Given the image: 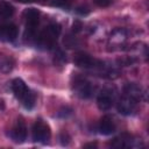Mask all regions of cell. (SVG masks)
Listing matches in <instances>:
<instances>
[{
  "mask_svg": "<svg viewBox=\"0 0 149 149\" xmlns=\"http://www.w3.org/2000/svg\"><path fill=\"white\" fill-rule=\"evenodd\" d=\"M73 63L80 69L85 70H93V69H100L102 70L105 68L104 63L95 59L93 56L85 51H77L73 56Z\"/></svg>",
  "mask_w": 149,
  "mask_h": 149,
  "instance_id": "cell-5",
  "label": "cell"
},
{
  "mask_svg": "<svg viewBox=\"0 0 149 149\" xmlns=\"http://www.w3.org/2000/svg\"><path fill=\"white\" fill-rule=\"evenodd\" d=\"M13 14H14L13 5L7 1H1L0 2V17L8 19V17H12Z\"/></svg>",
  "mask_w": 149,
  "mask_h": 149,
  "instance_id": "cell-13",
  "label": "cell"
},
{
  "mask_svg": "<svg viewBox=\"0 0 149 149\" xmlns=\"http://www.w3.org/2000/svg\"><path fill=\"white\" fill-rule=\"evenodd\" d=\"M78 14H80V15H86V14H88V8L87 7H78L77 8V10H76Z\"/></svg>",
  "mask_w": 149,
  "mask_h": 149,
  "instance_id": "cell-20",
  "label": "cell"
},
{
  "mask_svg": "<svg viewBox=\"0 0 149 149\" xmlns=\"http://www.w3.org/2000/svg\"><path fill=\"white\" fill-rule=\"evenodd\" d=\"M98 130L101 135H112L115 132V123L111 115H104L98 126Z\"/></svg>",
  "mask_w": 149,
  "mask_h": 149,
  "instance_id": "cell-12",
  "label": "cell"
},
{
  "mask_svg": "<svg viewBox=\"0 0 149 149\" xmlns=\"http://www.w3.org/2000/svg\"><path fill=\"white\" fill-rule=\"evenodd\" d=\"M52 6L55 7H59V8H69L71 5V0H55L52 3Z\"/></svg>",
  "mask_w": 149,
  "mask_h": 149,
  "instance_id": "cell-17",
  "label": "cell"
},
{
  "mask_svg": "<svg viewBox=\"0 0 149 149\" xmlns=\"http://www.w3.org/2000/svg\"><path fill=\"white\" fill-rule=\"evenodd\" d=\"M115 102V88L112 86H105L100 90L97 97V106L100 111H109Z\"/></svg>",
  "mask_w": 149,
  "mask_h": 149,
  "instance_id": "cell-7",
  "label": "cell"
},
{
  "mask_svg": "<svg viewBox=\"0 0 149 149\" xmlns=\"http://www.w3.org/2000/svg\"><path fill=\"white\" fill-rule=\"evenodd\" d=\"M84 148H97V143H87L83 146Z\"/></svg>",
  "mask_w": 149,
  "mask_h": 149,
  "instance_id": "cell-22",
  "label": "cell"
},
{
  "mask_svg": "<svg viewBox=\"0 0 149 149\" xmlns=\"http://www.w3.org/2000/svg\"><path fill=\"white\" fill-rule=\"evenodd\" d=\"M59 140H61V143L63 146H68L69 144V141H70V136L66 133H62L61 136H59Z\"/></svg>",
  "mask_w": 149,
  "mask_h": 149,
  "instance_id": "cell-19",
  "label": "cell"
},
{
  "mask_svg": "<svg viewBox=\"0 0 149 149\" xmlns=\"http://www.w3.org/2000/svg\"><path fill=\"white\" fill-rule=\"evenodd\" d=\"M80 28H81V23H80L79 21H76V22L73 23V31H79Z\"/></svg>",
  "mask_w": 149,
  "mask_h": 149,
  "instance_id": "cell-21",
  "label": "cell"
},
{
  "mask_svg": "<svg viewBox=\"0 0 149 149\" xmlns=\"http://www.w3.org/2000/svg\"><path fill=\"white\" fill-rule=\"evenodd\" d=\"M113 1H114V0H93V2H94L98 7H101V8L108 7L109 5H112Z\"/></svg>",
  "mask_w": 149,
  "mask_h": 149,
  "instance_id": "cell-18",
  "label": "cell"
},
{
  "mask_svg": "<svg viewBox=\"0 0 149 149\" xmlns=\"http://www.w3.org/2000/svg\"><path fill=\"white\" fill-rule=\"evenodd\" d=\"M10 88L17 100L26 109H33L35 106V94L21 78H14L10 81Z\"/></svg>",
  "mask_w": 149,
  "mask_h": 149,
  "instance_id": "cell-2",
  "label": "cell"
},
{
  "mask_svg": "<svg viewBox=\"0 0 149 149\" xmlns=\"http://www.w3.org/2000/svg\"><path fill=\"white\" fill-rule=\"evenodd\" d=\"M54 62H55V64H57V65H63V64L66 62V56H65V54H64L62 50L58 49V50L55 52Z\"/></svg>",
  "mask_w": 149,
  "mask_h": 149,
  "instance_id": "cell-15",
  "label": "cell"
},
{
  "mask_svg": "<svg viewBox=\"0 0 149 149\" xmlns=\"http://www.w3.org/2000/svg\"><path fill=\"white\" fill-rule=\"evenodd\" d=\"M17 34H19V30L14 23H7L0 27V38L2 41L13 42L16 40Z\"/></svg>",
  "mask_w": 149,
  "mask_h": 149,
  "instance_id": "cell-11",
  "label": "cell"
},
{
  "mask_svg": "<svg viewBox=\"0 0 149 149\" xmlns=\"http://www.w3.org/2000/svg\"><path fill=\"white\" fill-rule=\"evenodd\" d=\"M13 64L14 63H13V59L10 57L0 55V71H2V72L10 71L13 68Z\"/></svg>",
  "mask_w": 149,
  "mask_h": 149,
  "instance_id": "cell-14",
  "label": "cell"
},
{
  "mask_svg": "<svg viewBox=\"0 0 149 149\" xmlns=\"http://www.w3.org/2000/svg\"><path fill=\"white\" fill-rule=\"evenodd\" d=\"M17 2H21V3H28V2H34V1H38V0H16Z\"/></svg>",
  "mask_w": 149,
  "mask_h": 149,
  "instance_id": "cell-23",
  "label": "cell"
},
{
  "mask_svg": "<svg viewBox=\"0 0 149 149\" xmlns=\"http://www.w3.org/2000/svg\"><path fill=\"white\" fill-rule=\"evenodd\" d=\"M31 137L34 142L45 144L51 137V130L49 125L42 119H37L31 128Z\"/></svg>",
  "mask_w": 149,
  "mask_h": 149,
  "instance_id": "cell-6",
  "label": "cell"
},
{
  "mask_svg": "<svg viewBox=\"0 0 149 149\" xmlns=\"http://www.w3.org/2000/svg\"><path fill=\"white\" fill-rule=\"evenodd\" d=\"M72 88H73L74 93L81 99L91 98L93 95V92H94V86L92 85V83L88 81L86 78L80 77V76H76L73 78Z\"/></svg>",
  "mask_w": 149,
  "mask_h": 149,
  "instance_id": "cell-8",
  "label": "cell"
},
{
  "mask_svg": "<svg viewBox=\"0 0 149 149\" xmlns=\"http://www.w3.org/2000/svg\"><path fill=\"white\" fill-rule=\"evenodd\" d=\"M23 19L26 23L24 28V40L31 41L36 36L37 27L40 23V12L36 8H27L23 12Z\"/></svg>",
  "mask_w": 149,
  "mask_h": 149,
  "instance_id": "cell-4",
  "label": "cell"
},
{
  "mask_svg": "<svg viewBox=\"0 0 149 149\" xmlns=\"http://www.w3.org/2000/svg\"><path fill=\"white\" fill-rule=\"evenodd\" d=\"M62 27L57 22H52L47 26L37 36V44L43 49H52L57 44V40L61 35Z\"/></svg>",
  "mask_w": 149,
  "mask_h": 149,
  "instance_id": "cell-3",
  "label": "cell"
},
{
  "mask_svg": "<svg viewBox=\"0 0 149 149\" xmlns=\"http://www.w3.org/2000/svg\"><path fill=\"white\" fill-rule=\"evenodd\" d=\"M9 137L16 143H23L27 140V126L22 118H19L15 126L9 132Z\"/></svg>",
  "mask_w": 149,
  "mask_h": 149,
  "instance_id": "cell-9",
  "label": "cell"
},
{
  "mask_svg": "<svg viewBox=\"0 0 149 149\" xmlns=\"http://www.w3.org/2000/svg\"><path fill=\"white\" fill-rule=\"evenodd\" d=\"M71 114H72V108L69 107V106H64V107H62L57 112V118H59V119H68L69 116H71Z\"/></svg>",
  "mask_w": 149,
  "mask_h": 149,
  "instance_id": "cell-16",
  "label": "cell"
},
{
  "mask_svg": "<svg viewBox=\"0 0 149 149\" xmlns=\"http://www.w3.org/2000/svg\"><path fill=\"white\" fill-rule=\"evenodd\" d=\"M143 88L136 83H127L123 86L122 94L116 104V109L120 114L129 116L135 114L139 104L143 99Z\"/></svg>",
  "mask_w": 149,
  "mask_h": 149,
  "instance_id": "cell-1",
  "label": "cell"
},
{
  "mask_svg": "<svg viewBox=\"0 0 149 149\" xmlns=\"http://www.w3.org/2000/svg\"><path fill=\"white\" fill-rule=\"evenodd\" d=\"M109 144L115 148H139L142 146V142L141 140H134V137L128 134H122L115 137Z\"/></svg>",
  "mask_w": 149,
  "mask_h": 149,
  "instance_id": "cell-10",
  "label": "cell"
}]
</instances>
